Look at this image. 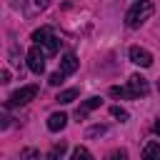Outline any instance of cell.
Wrapping results in <instances>:
<instances>
[{
	"label": "cell",
	"instance_id": "9a60e30c",
	"mask_svg": "<svg viewBox=\"0 0 160 160\" xmlns=\"http://www.w3.org/2000/svg\"><path fill=\"white\" fill-rule=\"evenodd\" d=\"M50 5V0H30V8L35 10V12H40V10H45Z\"/></svg>",
	"mask_w": 160,
	"mask_h": 160
},
{
	"label": "cell",
	"instance_id": "603a6c76",
	"mask_svg": "<svg viewBox=\"0 0 160 160\" xmlns=\"http://www.w3.org/2000/svg\"><path fill=\"white\" fill-rule=\"evenodd\" d=\"M152 130H155V132H158V135H160V120H158V122H155V125H152Z\"/></svg>",
	"mask_w": 160,
	"mask_h": 160
},
{
	"label": "cell",
	"instance_id": "7c38bea8",
	"mask_svg": "<svg viewBox=\"0 0 160 160\" xmlns=\"http://www.w3.org/2000/svg\"><path fill=\"white\" fill-rule=\"evenodd\" d=\"M110 95H112V98H130V100H135L132 92H130L128 88H120V85H112V88H110Z\"/></svg>",
	"mask_w": 160,
	"mask_h": 160
},
{
	"label": "cell",
	"instance_id": "5b68a950",
	"mask_svg": "<svg viewBox=\"0 0 160 160\" xmlns=\"http://www.w3.org/2000/svg\"><path fill=\"white\" fill-rule=\"evenodd\" d=\"M128 90L132 92V98H145V95L150 92V85H148V80H145L142 75H130Z\"/></svg>",
	"mask_w": 160,
	"mask_h": 160
},
{
	"label": "cell",
	"instance_id": "9c48e42d",
	"mask_svg": "<svg viewBox=\"0 0 160 160\" xmlns=\"http://www.w3.org/2000/svg\"><path fill=\"white\" fill-rule=\"evenodd\" d=\"M65 125H68V115H65V112H52V115L48 118V130H52V132L62 130Z\"/></svg>",
	"mask_w": 160,
	"mask_h": 160
},
{
	"label": "cell",
	"instance_id": "6da1fadb",
	"mask_svg": "<svg viewBox=\"0 0 160 160\" xmlns=\"http://www.w3.org/2000/svg\"><path fill=\"white\" fill-rule=\"evenodd\" d=\"M152 12H155V5H152L150 0H138V2L128 10V15H125V25H128V28H140L145 20H150Z\"/></svg>",
	"mask_w": 160,
	"mask_h": 160
},
{
	"label": "cell",
	"instance_id": "ba28073f",
	"mask_svg": "<svg viewBox=\"0 0 160 160\" xmlns=\"http://www.w3.org/2000/svg\"><path fill=\"white\" fill-rule=\"evenodd\" d=\"M78 58L72 55V52H68V55H62V60H60V72L62 75H72L75 70H78Z\"/></svg>",
	"mask_w": 160,
	"mask_h": 160
},
{
	"label": "cell",
	"instance_id": "8fae6325",
	"mask_svg": "<svg viewBox=\"0 0 160 160\" xmlns=\"http://www.w3.org/2000/svg\"><path fill=\"white\" fill-rule=\"evenodd\" d=\"M75 98H78V90H75V88H70V90H60L55 100H58V102H62V105H68V102H72Z\"/></svg>",
	"mask_w": 160,
	"mask_h": 160
},
{
	"label": "cell",
	"instance_id": "ffe728a7",
	"mask_svg": "<svg viewBox=\"0 0 160 160\" xmlns=\"http://www.w3.org/2000/svg\"><path fill=\"white\" fill-rule=\"evenodd\" d=\"M125 155H128V152H125V150H115V152H112V155H110V158H112V160H118V158H125Z\"/></svg>",
	"mask_w": 160,
	"mask_h": 160
},
{
	"label": "cell",
	"instance_id": "2e32d148",
	"mask_svg": "<svg viewBox=\"0 0 160 160\" xmlns=\"http://www.w3.org/2000/svg\"><path fill=\"white\" fill-rule=\"evenodd\" d=\"M102 132H108V128L105 125H95V128L88 130V138H95V135H102Z\"/></svg>",
	"mask_w": 160,
	"mask_h": 160
},
{
	"label": "cell",
	"instance_id": "d6986e66",
	"mask_svg": "<svg viewBox=\"0 0 160 160\" xmlns=\"http://www.w3.org/2000/svg\"><path fill=\"white\" fill-rule=\"evenodd\" d=\"M8 125H10V118H8L5 112H0V130H5Z\"/></svg>",
	"mask_w": 160,
	"mask_h": 160
},
{
	"label": "cell",
	"instance_id": "8992f818",
	"mask_svg": "<svg viewBox=\"0 0 160 160\" xmlns=\"http://www.w3.org/2000/svg\"><path fill=\"white\" fill-rule=\"evenodd\" d=\"M130 60L135 62V65H140V68H150L152 65V55L145 50V48H130Z\"/></svg>",
	"mask_w": 160,
	"mask_h": 160
},
{
	"label": "cell",
	"instance_id": "30bf717a",
	"mask_svg": "<svg viewBox=\"0 0 160 160\" xmlns=\"http://www.w3.org/2000/svg\"><path fill=\"white\" fill-rule=\"evenodd\" d=\"M142 158H148V160H160V142L150 140V142L142 148Z\"/></svg>",
	"mask_w": 160,
	"mask_h": 160
},
{
	"label": "cell",
	"instance_id": "7a4b0ae2",
	"mask_svg": "<svg viewBox=\"0 0 160 160\" xmlns=\"http://www.w3.org/2000/svg\"><path fill=\"white\" fill-rule=\"evenodd\" d=\"M32 40H35V45L42 48L45 55H55L58 48H60V40L52 35L50 28H40V30H35V32H32Z\"/></svg>",
	"mask_w": 160,
	"mask_h": 160
},
{
	"label": "cell",
	"instance_id": "cb8c5ba5",
	"mask_svg": "<svg viewBox=\"0 0 160 160\" xmlns=\"http://www.w3.org/2000/svg\"><path fill=\"white\" fill-rule=\"evenodd\" d=\"M158 90H160V80H158Z\"/></svg>",
	"mask_w": 160,
	"mask_h": 160
},
{
	"label": "cell",
	"instance_id": "ac0fdd59",
	"mask_svg": "<svg viewBox=\"0 0 160 160\" xmlns=\"http://www.w3.org/2000/svg\"><path fill=\"white\" fill-rule=\"evenodd\" d=\"M62 80H65V75H62V72H52V75L48 78V82H50V85H60Z\"/></svg>",
	"mask_w": 160,
	"mask_h": 160
},
{
	"label": "cell",
	"instance_id": "e0dca14e",
	"mask_svg": "<svg viewBox=\"0 0 160 160\" xmlns=\"http://www.w3.org/2000/svg\"><path fill=\"white\" fill-rule=\"evenodd\" d=\"M62 152H65V142H60V145H55V148L50 150V155H48V158H50V160H55V158H58V155H62Z\"/></svg>",
	"mask_w": 160,
	"mask_h": 160
},
{
	"label": "cell",
	"instance_id": "4fadbf2b",
	"mask_svg": "<svg viewBox=\"0 0 160 160\" xmlns=\"http://www.w3.org/2000/svg\"><path fill=\"white\" fill-rule=\"evenodd\" d=\"M80 158L90 160V158H92V152H90L88 148H75V150H72V160H80Z\"/></svg>",
	"mask_w": 160,
	"mask_h": 160
},
{
	"label": "cell",
	"instance_id": "5bb4252c",
	"mask_svg": "<svg viewBox=\"0 0 160 160\" xmlns=\"http://www.w3.org/2000/svg\"><path fill=\"white\" fill-rule=\"evenodd\" d=\"M110 112H112L115 118H120V122H125V120L130 118V115H128V110H122L120 105H115V108H110Z\"/></svg>",
	"mask_w": 160,
	"mask_h": 160
},
{
	"label": "cell",
	"instance_id": "277c9868",
	"mask_svg": "<svg viewBox=\"0 0 160 160\" xmlns=\"http://www.w3.org/2000/svg\"><path fill=\"white\" fill-rule=\"evenodd\" d=\"M35 95H38V85H25L10 95L8 105H28L30 100H35Z\"/></svg>",
	"mask_w": 160,
	"mask_h": 160
},
{
	"label": "cell",
	"instance_id": "52a82bcc",
	"mask_svg": "<svg viewBox=\"0 0 160 160\" xmlns=\"http://www.w3.org/2000/svg\"><path fill=\"white\" fill-rule=\"evenodd\" d=\"M100 102H102L100 98H88V100L75 110V118H78V120H85V118H88V112H92L95 108H100Z\"/></svg>",
	"mask_w": 160,
	"mask_h": 160
},
{
	"label": "cell",
	"instance_id": "7402d4cb",
	"mask_svg": "<svg viewBox=\"0 0 160 160\" xmlns=\"http://www.w3.org/2000/svg\"><path fill=\"white\" fill-rule=\"evenodd\" d=\"M22 158H38L35 150H22Z\"/></svg>",
	"mask_w": 160,
	"mask_h": 160
},
{
	"label": "cell",
	"instance_id": "3957f363",
	"mask_svg": "<svg viewBox=\"0 0 160 160\" xmlns=\"http://www.w3.org/2000/svg\"><path fill=\"white\" fill-rule=\"evenodd\" d=\"M28 68H30L35 75H40V72L45 70V52H42L40 45H32V48L28 50Z\"/></svg>",
	"mask_w": 160,
	"mask_h": 160
},
{
	"label": "cell",
	"instance_id": "44dd1931",
	"mask_svg": "<svg viewBox=\"0 0 160 160\" xmlns=\"http://www.w3.org/2000/svg\"><path fill=\"white\" fill-rule=\"evenodd\" d=\"M8 80H10V72L2 70V72H0V82H8Z\"/></svg>",
	"mask_w": 160,
	"mask_h": 160
}]
</instances>
